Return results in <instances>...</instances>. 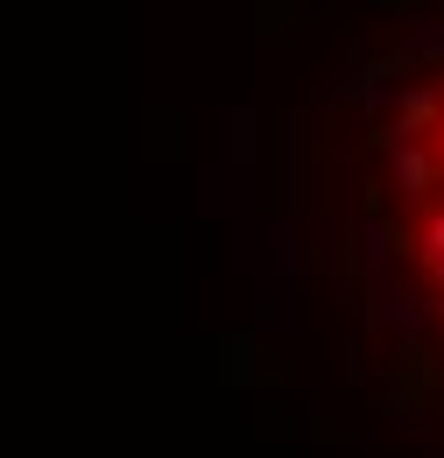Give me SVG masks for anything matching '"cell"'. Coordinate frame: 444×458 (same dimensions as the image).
Returning a JSON list of instances; mask_svg holds the SVG:
<instances>
[{
  "label": "cell",
  "mask_w": 444,
  "mask_h": 458,
  "mask_svg": "<svg viewBox=\"0 0 444 458\" xmlns=\"http://www.w3.org/2000/svg\"><path fill=\"white\" fill-rule=\"evenodd\" d=\"M444 106H438V92L431 85H402L395 92V120L381 127V148H409V141H423V127H438Z\"/></svg>",
  "instance_id": "6da1fadb"
},
{
  "label": "cell",
  "mask_w": 444,
  "mask_h": 458,
  "mask_svg": "<svg viewBox=\"0 0 444 458\" xmlns=\"http://www.w3.org/2000/svg\"><path fill=\"white\" fill-rule=\"evenodd\" d=\"M438 176H444V163L423 148V141H409V148H388V183L402 191V198H431L438 191Z\"/></svg>",
  "instance_id": "7a4b0ae2"
},
{
  "label": "cell",
  "mask_w": 444,
  "mask_h": 458,
  "mask_svg": "<svg viewBox=\"0 0 444 458\" xmlns=\"http://www.w3.org/2000/svg\"><path fill=\"white\" fill-rule=\"evenodd\" d=\"M423 318H438V303H423V296H409V289H395L374 303V325H395V332H416Z\"/></svg>",
  "instance_id": "3957f363"
},
{
  "label": "cell",
  "mask_w": 444,
  "mask_h": 458,
  "mask_svg": "<svg viewBox=\"0 0 444 458\" xmlns=\"http://www.w3.org/2000/svg\"><path fill=\"white\" fill-rule=\"evenodd\" d=\"M416 261H444V205L423 212V233H416Z\"/></svg>",
  "instance_id": "277c9868"
},
{
  "label": "cell",
  "mask_w": 444,
  "mask_h": 458,
  "mask_svg": "<svg viewBox=\"0 0 444 458\" xmlns=\"http://www.w3.org/2000/svg\"><path fill=\"white\" fill-rule=\"evenodd\" d=\"M360 247H367V276H381V268H388V226L367 219V226H360Z\"/></svg>",
  "instance_id": "5b68a950"
},
{
  "label": "cell",
  "mask_w": 444,
  "mask_h": 458,
  "mask_svg": "<svg viewBox=\"0 0 444 458\" xmlns=\"http://www.w3.org/2000/svg\"><path fill=\"white\" fill-rule=\"evenodd\" d=\"M416 268H423V283H431V289L444 296V261H416Z\"/></svg>",
  "instance_id": "8992f818"
},
{
  "label": "cell",
  "mask_w": 444,
  "mask_h": 458,
  "mask_svg": "<svg viewBox=\"0 0 444 458\" xmlns=\"http://www.w3.org/2000/svg\"><path fill=\"white\" fill-rule=\"evenodd\" d=\"M438 318H444V296H438Z\"/></svg>",
  "instance_id": "52a82bcc"
},
{
  "label": "cell",
  "mask_w": 444,
  "mask_h": 458,
  "mask_svg": "<svg viewBox=\"0 0 444 458\" xmlns=\"http://www.w3.org/2000/svg\"><path fill=\"white\" fill-rule=\"evenodd\" d=\"M438 163H444V156H438Z\"/></svg>",
  "instance_id": "ba28073f"
}]
</instances>
